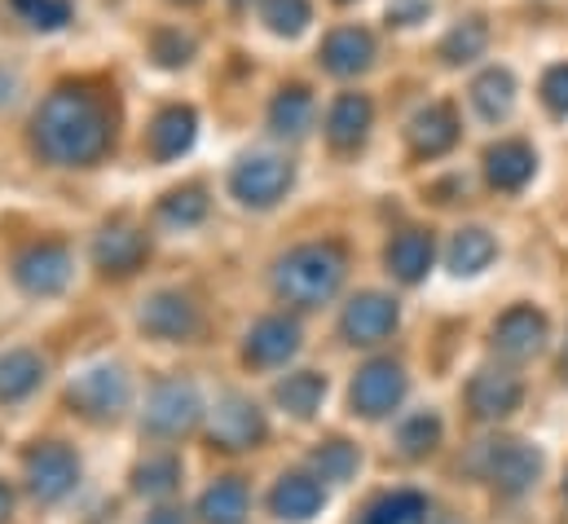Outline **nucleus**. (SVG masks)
<instances>
[{"label": "nucleus", "mask_w": 568, "mask_h": 524, "mask_svg": "<svg viewBox=\"0 0 568 524\" xmlns=\"http://www.w3.org/2000/svg\"><path fill=\"white\" fill-rule=\"evenodd\" d=\"M424 516H427L424 498L410 494V490H402V494H388V498L371 503L366 516H362V524H419Z\"/></svg>", "instance_id": "nucleus-32"}, {"label": "nucleus", "mask_w": 568, "mask_h": 524, "mask_svg": "<svg viewBox=\"0 0 568 524\" xmlns=\"http://www.w3.org/2000/svg\"><path fill=\"white\" fill-rule=\"evenodd\" d=\"M67 401L84 414V419H115L124 405H129V375L120 366H93L84 371L71 389H67Z\"/></svg>", "instance_id": "nucleus-5"}, {"label": "nucleus", "mask_w": 568, "mask_h": 524, "mask_svg": "<svg viewBox=\"0 0 568 524\" xmlns=\"http://www.w3.org/2000/svg\"><path fill=\"white\" fill-rule=\"evenodd\" d=\"M230 4H234V9H239V4H247V0H230Z\"/></svg>", "instance_id": "nucleus-43"}, {"label": "nucleus", "mask_w": 568, "mask_h": 524, "mask_svg": "<svg viewBox=\"0 0 568 524\" xmlns=\"http://www.w3.org/2000/svg\"><path fill=\"white\" fill-rule=\"evenodd\" d=\"M142 326L154 340H190L199 331V309L181 291H159L145 300Z\"/></svg>", "instance_id": "nucleus-13"}, {"label": "nucleus", "mask_w": 568, "mask_h": 524, "mask_svg": "<svg viewBox=\"0 0 568 524\" xmlns=\"http://www.w3.org/2000/svg\"><path fill=\"white\" fill-rule=\"evenodd\" d=\"M176 481H181V467H176V458H150L138 467V476H133V490L145 494V498H163V494H172L176 490Z\"/></svg>", "instance_id": "nucleus-36"}, {"label": "nucleus", "mask_w": 568, "mask_h": 524, "mask_svg": "<svg viewBox=\"0 0 568 524\" xmlns=\"http://www.w3.org/2000/svg\"><path fill=\"white\" fill-rule=\"evenodd\" d=\"M375 62V36L366 27H335L322 40V67L331 75H357Z\"/></svg>", "instance_id": "nucleus-14"}, {"label": "nucleus", "mask_w": 568, "mask_h": 524, "mask_svg": "<svg viewBox=\"0 0 568 524\" xmlns=\"http://www.w3.org/2000/svg\"><path fill=\"white\" fill-rule=\"evenodd\" d=\"M542 102L556 111V115H568V62L551 67L542 75Z\"/></svg>", "instance_id": "nucleus-39"}, {"label": "nucleus", "mask_w": 568, "mask_h": 524, "mask_svg": "<svg viewBox=\"0 0 568 524\" xmlns=\"http://www.w3.org/2000/svg\"><path fill=\"white\" fill-rule=\"evenodd\" d=\"M300 349V326L291 318H265L247 335V362L252 366H283Z\"/></svg>", "instance_id": "nucleus-16"}, {"label": "nucleus", "mask_w": 568, "mask_h": 524, "mask_svg": "<svg viewBox=\"0 0 568 524\" xmlns=\"http://www.w3.org/2000/svg\"><path fill=\"white\" fill-rule=\"evenodd\" d=\"M371 120H375L371 98L366 93H344V98H335V107L326 115V141L335 150H357L371 132Z\"/></svg>", "instance_id": "nucleus-15"}, {"label": "nucleus", "mask_w": 568, "mask_h": 524, "mask_svg": "<svg viewBox=\"0 0 568 524\" xmlns=\"http://www.w3.org/2000/svg\"><path fill=\"white\" fill-rule=\"evenodd\" d=\"M393 326H397V300H388L379 291H366L344 309V340L348 344H379L393 335Z\"/></svg>", "instance_id": "nucleus-11"}, {"label": "nucleus", "mask_w": 568, "mask_h": 524, "mask_svg": "<svg viewBox=\"0 0 568 524\" xmlns=\"http://www.w3.org/2000/svg\"><path fill=\"white\" fill-rule=\"evenodd\" d=\"M534 168H538V159H534V150L525 141H498L485 154V172H489V181L498 190H520L534 177Z\"/></svg>", "instance_id": "nucleus-22"}, {"label": "nucleus", "mask_w": 568, "mask_h": 524, "mask_svg": "<svg viewBox=\"0 0 568 524\" xmlns=\"http://www.w3.org/2000/svg\"><path fill=\"white\" fill-rule=\"evenodd\" d=\"M75 481H80V463H75V454H71L67 445L44 441V445H36V450L27 454V490H31L40 503L67 498V494L75 490Z\"/></svg>", "instance_id": "nucleus-4"}, {"label": "nucleus", "mask_w": 568, "mask_h": 524, "mask_svg": "<svg viewBox=\"0 0 568 524\" xmlns=\"http://www.w3.org/2000/svg\"><path fill=\"white\" fill-rule=\"evenodd\" d=\"M402 396H406V371L397 362H388V357L362 366L357 380H353V410L366 414V419L393 414L402 405Z\"/></svg>", "instance_id": "nucleus-8"}, {"label": "nucleus", "mask_w": 568, "mask_h": 524, "mask_svg": "<svg viewBox=\"0 0 568 524\" xmlns=\"http://www.w3.org/2000/svg\"><path fill=\"white\" fill-rule=\"evenodd\" d=\"M454 141H458V115H454V107H445V102L427 107V111H419V115L410 120V145H415V154H424V159L445 154Z\"/></svg>", "instance_id": "nucleus-20"}, {"label": "nucleus", "mask_w": 568, "mask_h": 524, "mask_svg": "<svg viewBox=\"0 0 568 524\" xmlns=\"http://www.w3.org/2000/svg\"><path fill=\"white\" fill-rule=\"evenodd\" d=\"M40 380H44V362H40L36 353L18 349V353H4V357H0V401H22V396H31L40 389Z\"/></svg>", "instance_id": "nucleus-24"}, {"label": "nucleus", "mask_w": 568, "mask_h": 524, "mask_svg": "<svg viewBox=\"0 0 568 524\" xmlns=\"http://www.w3.org/2000/svg\"><path fill=\"white\" fill-rule=\"evenodd\" d=\"M31 141L58 168H89L111 150V107L93 89L62 84L40 102Z\"/></svg>", "instance_id": "nucleus-1"}, {"label": "nucleus", "mask_w": 568, "mask_h": 524, "mask_svg": "<svg viewBox=\"0 0 568 524\" xmlns=\"http://www.w3.org/2000/svg\"><path fill=\"white\" fill-rule=\"evenodd\" d=\"M13 278L27 295H58L71 282V252L62 243H36L18 256Z\"/></svg>", "instance_id": "nucleus-9"}, {"label": "nucleus", "mask_w": 568, "mask_h": 524, "mask_svg": "<svg viewBox=\"0 0 568 524\" xmlns=\"http://www.w3.org/2000/svg\"><path fill=\"white\" fill-rule=\"evenodd\" d=\"M402 454H410V458H419V454H427L436 441H440V419L436 414H415L406 427H402Z\"/></svg>", "instance_id": "nucleus-37"}, {"label": "nucleus", "mask_w": 568, "mask_h": 524, "mask_svg": "<svg viewBox=\"0 0 568 524\" xmlns=\"http://www.w3.org/2000/svg\"><path fill=\"white\" fill-rule=\"evenodd\" d=\"M313 472H317V481H348L357 472V450L348 441H326L313 454Z\"/></svg>", "instance_id": "nucleus-35"}, {"label": "nucleus", "mask_w": 568, "mask_h": 524, "mask_svg": "<svg viewBox=\"0 0 568 524\" xmlns=\"http://www.w3.org/2000/svg\"><path fill=\"white\" fill-rule=\"evenodd\" d=\"M494 239L485 230H458L449 243V269L454 273H480L485 264L494 261Z\"/></svg>", "instance_id": "nucleus-30"}, {"label": "nucleus", "mask_w": 568, "mask_h": 524, "mask_svg": "<svg viewBox=\"0 0 568 524\" xmlns=\"http://www.w3.org/2000/svg\"><path fill=\"white\" fill-rule=\"evenodd\" d=\"M326 396V380L317 371H300V375H286L278 384V405H286L295 419H308Z\"/></svg>", "instance_id": "nucleus-29"}, {"label": "nucleus", "mask_w": 568, "mask_h": 524, "mask_svg": "<svg viewBox=\"0 0 568 524\" xmlns=\"http://www.w3.org/2000/svg\"><path fill=\"white\" fill-rule=\"evenodd\" d=\"M322 503H326L322 481H317V476H304V472L283 476V481L274 485V494H270L274 516H278V521H291V524H304L308 516H317Z\"/></svg>", "instance_id": "nucleus-18"}, {"label": "nucleus", "mask_w": 568, "mask_h": 524, "mask_svg": "<svg viewBox=\"0 0 568 524\" xmlns=\"http://www.w3.org/2000/svg\"><path fill=\"white\" fill-rule=\"evenodd\" d=\"M9 512H13V490L0 481V524L9 521Z\"/></svg>", "instance_id": "nucleus-41"}, {"label": "nucleus", "mask_w": 568, "mask_h": 524, "mask_svg": "<svg viewBox=\"0 0 568 524\" xmlns=\"http://www.w3.org/2000/svg\"><path fill=\"white\" fill-rule=\"evenodd\" d=\"M203 414V401L194 393V384L185 380H168L150 393V405H145V427L154 436H185Z\"/></svg>", "instance_id": "nucleus-7"}, {"label": "nucleus", "mask_w": 568, "mask_h": 524, "mask_svg": "<svg viewBox=\"0 0 568 524\" xmlns=\"http://www.w3.org/2000/svg\"><path fill=\"white\" fill-rule=\"evenodd\" d=\"M308 124H313V93L300 89V84L283 89L274 98V107H270V129L278 137H304Z\"/></svg>", "instance_id": "nucleus-27"}, {"label": "nucleus", "mask_w": 568, "mask_h": 524, "mask_svg": "<svg viewBox=\"0 0 568 524\" xmlns=\"http://www.w3.org/2000/svg\"><path fill=\"white\" fill-rule=\"evenodd\" d=\"M199 516L207 524H243V516H247V485L234 481V476L216 481V485L199 498Z\"/></svg>", "instance_id": "nucleus-26"}, {"label": "nucleus", "mask_w": 568, "mask_h": 524, "mask_svg": "<svg viewBox=\"0 0 568 524\" xmlns=\"http://www.w3.org/2000/svg\"><path fill=\"white\" fill-rule=\"evenodd\" d=\"M159 212H163L168 225H199V221L207 216V194H203V185L172 190V194L159 203Z\"/></svg>", "instance_id": "nucleus-34"}, {"label": "nucleus", "mask_w": 568, "mask_h": 524, "mask_svg": "<svg viewBox=\"0 0 568 524\" xmlns=\"http://www.w3.org/2000/svg\"><path fill=\"white\" fill-rule=\"evenodd\" d=\"M194 132H199V120L190 107H168L154 115V124L145 129V145L154 159H181L190 145H194Z\"/></svg>", "instance_id": "nucleus-17"}, {"label": "nucleus", "mask_w": 568, "mask_h": 524, "mask_svg": "<svg viewBox=\"0 0 568 524\" xmlns=\"http://www.w3.org/2000/svg\"><path fill=\"white\" fill-rule=\"evenodd\" d=\"M256 13L274 36H300L313 22V4L308 0H256Z\"/></svg>", "instance_id": "nucleus-31"}, {"label": "nucleus", "mask_w": 568, "mask_h": 524, "mask_svg": "<svg viewBox=\"0 0 568 524\" xmlns=\"http://www.w3.org/2000/svg\"><path fill=\"white\" fill-rule=\"evenodd\" d=\"M335 4H353V0H335Z\"/></svg>", "instance_id": "nucleus-45"}, {"label": "nucleus", "mask_w": 568, "mask_h": 524, "mask_svg": "<svg viewBox=\"0 0 568 524\" xmlns=\"http://www.w3.org/2000/svg\"><path fill=\"white\" fill-rule=\"evenodd\" d=\"M9 9H13L27 27H36V31H58V27L71 22L75 0H9Z\"/></svg>", "instance_id": "nucleus-33"}, {"label": "nucleus", "mask_w": 568, "mask_h": 524, "mask_svg": "<svg viewBox=\"0 0 568 524\" xmlns=\"http://www.w3.org/2000/svg\"><path fill=\"white\" fill-rule=\"evenodd\" d=\"M432 13V0H388V18L397 27H415Z\"/></svg>", "instance_id": "nucleus-40"}, {"label": "nucleus", "mask_w": 568, "mask_h": 524, "mask_svg": "<svg viewBox=\"0 0 568 524\" xmlns=\"http://www.w3.org/2000/svg\"><path fill=\"white\" fill-rule=\"evenodd\" d=\"M344 252L335 243H304L295 252H286L278 261V273H274V286L286 304L295 309H317L326 304L339 282H344Z\"/></svg>", "instance_id": "nucleus-2"}, {"label": "nucleus", "mask_w": 568, "mask_h": 524, "mask_svg": "<svg viewBox=\"0 0 568 524\" xmlns=\"http://www.w3.org/2000/svg\"><path fill=\"white\" fill-rule=\"evenodd\" d=\"M145 524H185V516H181V512H154Z\"/></svg>", "instance_id": "nucleus-42"}, {"label": "nucleus", "mask_w": 568, "mask_h": 524, "mask_svg": "<svg viewBox=\"0 0 568 524\" xmlns=\"http://www.w3.org/2000/svg\"><path fill=\"white\" fill-rule=\"evenodd\" d=\"M542 340H547V318H542L538 309H529V304L503 313L498 326H494V349H498L503 357H511V362L534 357V353L542 349Z\"/></svg>", "instance_id": "nucleus-12"}, {"label": "nucleus", "mask_w": 568, "mask_h": 524, "mask_svg": "<svg viewBox=\"0 0 568 524\" xmlns=\"http://www.w3.org/2000/svg\"><path fill=\"white\" fill-rule=\"evenodd\" d=\"M476 463H480L485 481H494L503 494L529 490V485L538 481V472H542L538 450H529V445H520V441H489Z\"/></svg>", "instance_id": "nucleus-6"}, {"label": "nucleus", "mask_w": 568, "mask_h": 524, "mask_svg": "<svg viewBox=\"0 0 568 524\" xmlns=\"http://www.w3.org/2000/svg\"><path fill=\"white\" fill-rule=\"evenodd\" d=\"M93 261L106 273H133L145 261V234L129 230V225H111L98 234L93 243Z\"/></svg>", "instance_id": "nucleus-21"}, {"label": "nucleus", "mask_w": 568, "mask_h": 524, "mask_svg": "<svg viewBox=\"0 0 568 524\" xmlns=\"http://www.w3.org/2000/svg\"><path fill=\"white\" fill-rule=\"evenodd\" d=\"M176 4H199V0H176Z\"/></svg>", "instance_id": "nucleus-44"}, {"label": "nucleus", "mask_w": 568, "mask_h": 524, "mask_svg": "<svg viewBox=\"0 0 568 524\" xmlns=\"http://www.w3.org/2000/svg\"><path fill=\"white\" fill-rule=\"evenodd\" d=\"M485 44H489V27H485V18H467V22H458V27L440 40V58H445L449 67H463V62L480 58Z\"/></svg>", "instance_id": "nucleus-28"}, {"label": "nucleus", "mask_w": 568, "mask_h": 524, "mask_svg": "<svg viewBox=\"0 0 568 524\" xmlns=\"http://www.w3.org/2000/svg\"><path fill=\"white\" fill-rule=\"evenodd\" d=\"M154 58L163 62V67H185L190 62V53H194V40L190 36H181L176 27H163V31H154Z\"/></svg>", "instance_id": "nucleus-38"}, {"label": "nucleus", "mask_w": 568, "mask_h": 524, "mask_svg": "<svg viewBox=\"0 0 568 524\" xmlns=\"http://www.w3.org/2000/svg\"><path fill=\"white\" fill-rule=\"evenodd\" d=\"M212 441L225 450H247L265 441V414L247 396H225L212 410Z\"/></svg>", "instance_id": "nucleus-10"}, {"label": "nucleus", "mask_w": 568, "mask_h": 524, "mask_svg": "<svg viewBox=\"0 0 568 524\" xmlns=\"http://www.w3.org/2000/svg\"><path fill=\"white\" fill-rule=\"evenodd\" d=\"M520 380L516 375H507V371H480L476 380H471V389H467V401H471V410L480 414V419H503V414H511L516 405H520Z\"/></svg>", "instance_id": "nucleus-19"}, {"label": "nucleus", "mask_w": 568, "mask_h": 524, "mask_svg": "<svg viewBox=\"0 0 568 524\" xmlns=\"http://www.w3.org/2000/svg\"><path fill=\"white\" fill-rule=\"evenodd\" d=\"M388 269L402 278V282H419L427 269H432V234L424 230H406L388 243Z\"/></svg>", "instance_id": "nucleus-23"}, {"label": "nucleus", "mask_w": 568, "mask_h": 524, "mask_svg": "<svg viewBox=\"0 0 568 524\" xmlns=\"http://www.w3.org/2000/svg\"><path fill=\"white\" fill-rule=\"evenodd\" d=\"M291 181H295L291 159H283V154H247L234 168L230 190H234V199L243 208H274L286 190H291Z\"/></svg>", "instance_id": "nucleus-3"}, {"label": "nucleus", "mask_w": 568, "mask_h": 524, "mask_svg": "<svg viewBox=\"0 0 568 524\" xmlns=\"http://www.w3.org/2000/svg\"><path fill=\"white\" fill-rule=\"evenodd\" d=\"M471 102H476V111H480L485 120H507L511 107H516V80H511V71L489 67V71L471 84Z\"/></svg>", "instance_id": "nucleus-25"}]
</instances>
